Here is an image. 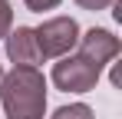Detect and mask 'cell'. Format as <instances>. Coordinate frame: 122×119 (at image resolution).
I'll return each mask as SVG.
<instances>
[{
	"label": "cell",
	"mask_w": 122,
	"mask_h": 119,
	"mask_svg": "<svg viewBox=\"0 0 122 119\" xmlns=\"http://www.w3.org/2000/svg\"><path fill=\"white\" fill-rule=\"evenodd\" d=\"M0 103L7 119H43L46 113V79L40 70L13 66L3 73L0 83Z\"/></svg>",
	"instance_id": "obj_1"
},
{
	"label": "cell",
	"mask_w": 122,
	"mask_h": 119,
	"mask_svg": "<svg viewBox=\"0 0 122 119\" xmlns=\"http://www.w3.org/2000/svg\"><path fill=\"white\" fill-rule=\"evenodd\" d=\"M33 33H36V46H40L43 60L69 56V50L79 43V23L73 17H53V20H43V27H36Z\"/></svg>",
	"instance_id": "obj_2"
},
{
	"label": "cell",
	"mask_w": 122,
	"mask_h": 119,
	"mask_svg": "<svg viewBox=\"0 0 122 119\" xmlns=\"http://www.w3.org/2000/svg\"><path fill=\"white\" fill-rule=\"evenodd\" d=\"M99 66H92L82 56H60V63H53V83L63 93H89L99 83Z\"/></svg>",
	"instance_id": "obj_3"
},
{
	"label": "cell",
	"mask_w": 122,
	"mask_h": 119,
	"mask_svg": "<svg viewBox=\"0 0 122 119\" xmlns=\"http://www.w3.org/2000/svg\"><path fill=\"white\" fill-rule=\"evenodd\" d=\"M122 43L116 33H109V30H102V27H92V30H86L79 37V56L89 60L92 66H106V63H112V60L119 56Z\"/></svg>",
	"instance_id": "obj_4"
},
{
	"label": "cell",
	"mask_w": 122,
	"mask_h": 119,
	"mask_svg": "<svg viewBox=\"0 0 122 119\" xmlns=\"http://www.w3.org/2000/svg\"><path fill=\"white\" fill-rule=\"evenodd\" d=\"M3 43H7V56H10L13 66H30V70H36V63H43V53H40V46H36L33 27H17V30H10Z\"/></svg>",
	"instance_id": "obj_5"
},
{
	"label": "cell",
	"mask_w": 122,
	"mask_h": 119,
	"mask_svg": "<svg viewBox=\"0 0 122 119\" xmlns=\"http://www.w3.org/2000/svg\"><path fill=\"white\" fill-rule=\"evenodd\" d=\"M50 119H96V116H92V109L86 103H73V106H60Z\"/></svg>",
	"instance_id": "obj_6"
},
{
	"label": "cell",
	"mask_w": 122,
	"mask_h": 119,
	"mask_svg": "<svg viewBox=\"0 0 122 119\" xmlns=\"http://www.w3.org/2000/svg\"><path fill=\"white\" fill-rule=\"evenodd\" d=\"M10 27H13V10H10L7 0H0V40H7Z\"/></svg>",
	"instance_id": "obj_7"
},
{
	"label": "cell",
	"mask_w": 122,
	"mask_h": 119,
	"mask_svg": "<svg viewBox=\"0 0 122 119\" xmlns=\"http://www.w3.org/2000/svg\"><path fill=\"white\" fill-rule=\"evenodd\" d=\"M33 13H43V10H53V7H60V0H23Z\"/></svg>",
	"instance_id": "obj_8"
},
{
	"label": "cell",
	"mask_w": 122,
	"mask_h": 119,
	"mask_svg": "<svg viewBox=\"0 0 122 119\" xmlns=\"http://www.w3.org/2000/svg\"><path fill=\"white\" fill-rule=\"evenodd\" d=\"M76 3H79L82 10H92V13H96V10H106L112 0H76Z\"/></svg>",
	"instance_id": "obj_9"
},
{
	"label": "cell",
	"mask_w": 122,
	"mask_h": 119,
	"mask_svg": "<svg viewBox=\"0 0 122 119\" xmlns=\"http://www.w3.org/2000/svg\"><path fill=\"white\" fill-rule=\"evenodd\" d=\"M0 83H3V66H0Z\"/></svg>",
	"instance_id": "obj_10"
}]
</instances>
